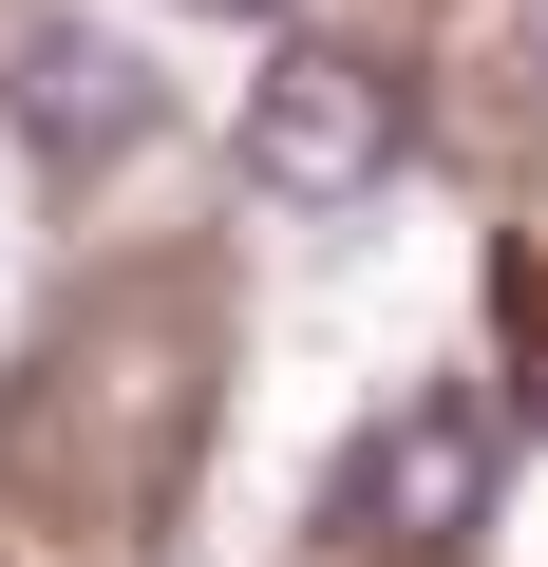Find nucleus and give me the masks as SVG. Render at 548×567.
<instances>
[{
    "label": "nucleus",
    "instance_id": "nucleus-1",
    "mask_svg": "<svg viewBox=\"0 0 548 567\" xmlns=\"http://www.w3.org/2000/svg\"><path fill=\"white\" fill-rule=\"evenodd\" d=\"M246 189L265 208H360L379 171H397V76L379 58H341V39H285V58H265L246 76Z\"/></svg>",
    "mask_w": 548,
    "mask_h": 567
},
{
    "label": "nucleus",
    "instance_id": "nucleus-3",
    "mask_svg": "<svg viewBox=\"0 0 548 567\" xmlns=\"http://www.w3.org/2000/svg\"><path fill=\"white\" fill-rule=\"evenodd\" d=\"M39 133H58V152H114V133H133V58H114V39H39Z\"/></svg>",
    "mask_w": 548,
    "mask_h": 567
},
{
    "label": "nucleus",
    "instance_id": "nucleus-2",
    "mask_svg": "<svg viewBox=\"0 0 548 567\" xmlns=\"http://www.w3.org/2000/svg\"><path fill=\"white\" fill-rule=\"evenodd\" d=\"M341 511H360L379 548H454V529L492 511V398H473V379H435V398H397V416L360 435V473H341Z\"/></svg>",
    "mask_w": 548,
    "mask_h": 567
},
{
    "label": "nucleus",
    "instance_id": "nucleus-4",
    "mask_svg": "<svg viewBox=\"0 0 548 567\" xmlns=\"http://www.w3.org/2000/svg\"><path fill=\"white\" fill-rule=\"evenodd\" d=\"M208 20H285V0H208Z\"/></svg>",
    "mask_w": 548,
    "mask_h": 567
}]
</instances>
